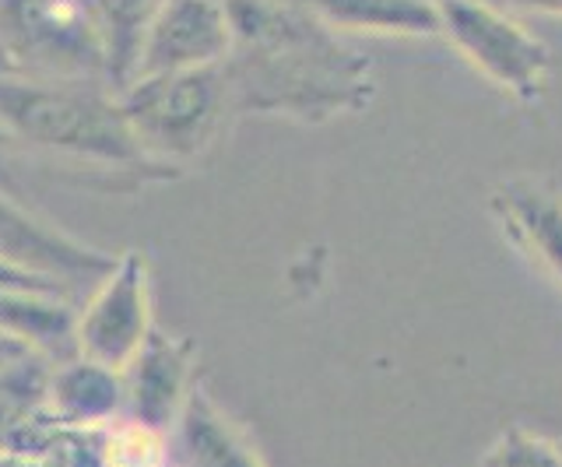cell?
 Segmentation results:
<instances>
[{
    "label": "cell",
    "instance_id": "1",
    "mask_svg": "<svg viewBox=\"0 0 562 467\" xmlns=\"http://www.w3.org/2000/svg\"><path fill=\"white\" fill-rule=\"evenodd\" d=\"M225 11L233 49L222 71L233 110L324 124L373 102V60L299 0H225Z\"/></svg>",
    "mask_w": 562,
    "mask_h": 467
},
{
    "label": "cell",
    "instance_id": "2",
    "mask_svg": "<svg viewBox=\"0 0 562 467\" xmlns=\"http://www.w3.org/2000/svg\"><path fill=\"white\" fill-rule=\"evenodd\" d=\"M0 127L14 145L85 162L95 172L134 176L137 183H162L180 176L155 166L127 127L113 84L0 75Z\"/></svg>",
    "mask_w": 562,
    "mask_h": 467
},
{
    "label": "cell",
    "instance_id": "3",
    "mask_svg": "<svg viewBox=\"0 0 562 467\" xmlns=\"http://www.w3.org/2000/svg\"><path fill=\"white\" fill-rule=\"evenodd\" d=\"M0 49L18 75L113 84L99 0H0Z\"/></svg>",
    "mask_w": 562,
    "mask_h": 467
},
{
    "label": "cell",
    "instance_id": "4",
    "mask_svg": "<svg viewBox=\"0 0 562 467\" xmlns=\"http://www.w3.org/2000/svg\"><path fill=\"white\" fill-rule=\"evenodd\" d=\"M116 95L140 151L155 166L176 172L211 148L222 130L225 110L233 106L222 64L201 67V71L134 78Z\"/></svg>",
    "mask_w": 562,
    "mask_h": 467
},
{
    "label": "cell",
    "instance_id": "5",
    "mask_svg": "<svg viewBox=\"0 0 562 467\" xmlns=\"http://www.w3.org/2000/svg\"><path fill=\"white\" fill-rule=\"evenodd\" d=\"M436 4L439 36H447L482 78L517 102H538L544 95L552 49L517 19H509L503 4H492V0H436Z\"/></svg>",
    "mask_w": 562,
    "mask_h": 467
},
{
    "label": "cell",
    "instance_id": "6",
    "mask_svg": "<svg viewBox=\"0 0 562 467\" xmlns=\"http://www.w3.org/2000/svg\"><path fill=\"white\" fill-rule=\"evenodd\" d=\"M151 331L148 257L140 250H123L113 257L110 271L95 282L92 296L78 314V355L123 373Z\"/></svg>",
    "mask_w": 562,
    "mask_h": 467
},
{
    "label": "cell",
    "instance_id": "7",
    "mask_svg": "<svg viewBox=\"0 0 562 467\" xmlns=\"http://www.w3.org/2000/svg\"><path fill=\"white\" fill-rule=\"evenodd\" d=\"M228 49H233V25L225 0H158L148 22L140 25L127 81L218 67Z\"/></svg>",
    "mask_w": 562,
    "mask_h": 467
},
{
    "label": "cell",
    "instance_id": "8",
    "mask_svg": "<svg viewBox=\"0 0 562 467\" xmlns=\"http://www.w3.org/2000/svg\"><path fill=\"white\" fill-rule=\"evenodd\" d=\"M193 362H198V344L155 327L123 369V394H127L123 414L155 432H172L193 390Z\"/></svg>",
    "mask_w": 562,
    "mask_h": 467
},
{
    "label": "cell",
    "instance_id": "9",
    "mask_svg": "<svg viewBox=\"0 0 562 467\" xmlns=\"http://www.w3.org/2000/svg\"><path fill=\"white\" fill-rule=\"evenodd\" d=\"M0 257L67 285L99 282L113 264V253L67 236L53 221L14 204L8 194H0Z\"/></svg>",
    "mask_w": 562,
    "mask_h": 467
},
{
    "label": "cell",
    "instance_id": "10",
    "mask_svg": "<svg viewBox=\"0 0 562 467\" xmlns=\"http://www.w3.org/2000/svg\"><path fill=\"white\" fill-rule=\"evenodd\" d=\"M78 309L67 292L0 288V334L49 366L78 355Z\"/></svg>",
    "mask_w": 562,
    "mask_h": 467
},
{
    "label": "cell",
    "instance_id": "11",
    "mask_svg": "<svg viewBox=\"0 0 562 467\" xmlns=\"http://www.w3.org/2000/svg\"><path fill=\"white\" fill-rule=\"evenodd\" d=\"M46 411L64 429H99L127 411L123 394V373L75 355L49 366L46 384Z\"/></svg>",
    "mask_w": 562,
    "mask_h": 467
},
{
    "label": "cell",
    "instance_id": "12",
    "mask_svg": "<svg viewBox=\"0 0 562 467\" xmlns=\"http://www.w3.org/2000/svg\"><path fill=\"white\" fill-rule=\"evenodd\" d=\"M169 443L176 467H263L246 432L201 384H193Z\"/></svg>",
    "mask_w": 562,
    "mask_h": 467
},
{
    "label": "cell",
    "instance_id": "13",
    "mask_svg": "<svg viewBox=\"0 0 562 467\" xmlns=\"http://www.w3.org/2000/svg\"><path fill=\"white\" fill-rule=\"evenodd\" d=\"M492 212L503 229L562 285V194L535 180H509L492 194Z\"/></svg>",
    "mask_w": 562,
    "mask_h": 467
},
{
    "label": "cell",
    "instance_id": "14",
    "mask_svg": "<svg viewBox=\"0 0 562 467\" xmlns=\"http://www.w3.org/2000/svg\"><path fill=\"white\" fill-rule=\"evenodd\" d=\"M49 362L18 355L0 366V449H46L57 422L46 411Z\"/></svg>",
    "mask_w": 562,
    "mask_h": 467
},
{
    "label": "cell",
    "instance_id": "15",
    "mask_svg": "<svg viewBox=\"0 0 562 467\" xmlns=\"http://www.w3.org/2000/svg\"><path fill=\"white\" fill-rule=\"evenodd\" d=\"M334 32L432 39L439 36L436 0H299Z\"/></svg>",
    "mask_w": 562,
    "mask_h": 467
},
{
    "label": "cell",
    "instance_id": "16",
    "mask_svg": "<svg viewBox=\"0 0 562 467\" xmlns=\"http://www.w3.org/2000/svg\"><path fill=\"white\" fill-rule=\"evenodd\" d=\"M482 467H562V446L559 440L535 436L527 429H506L485 449Z\"/></svg>",
    "mask_w": 562,
    "mask_h": 467
},
{
    "label": "cell",
    "instance_id": "17",
    "mask_svg": "<svg viewBox=\"0 0 562 467\" xmlns=\"http://www.w3.org/2000/svg\"><path fill=\"white\" fill-rule=\"evenodd\" d=\"M64 425H57L53 440L46 449H35V454H25V449H0V467H70L67 460V446H64Z\"/></svg>",
    "mask_w": 562,
    "mask_h": 467
},
{
    "label": "cell",
    "instance_id": "18",
    "mask_svg": "<svg viewBox=\"0 0 562 467\" xmlns=\"http://www.w3.org/2000/svg\"><path fill=\"white\" fill-rule=\"evenodd\" d=\"M0 288H46V292H75V285H67L60 278H49V274H40V271H29L14 261H4L0 257Z\"/></svg>",
    "mask_w": 562,
    "mask_h": 467
},
{
    "label": "cell",
    "instance_id": "19",
    "mask_svg": "<svg viewBox=\"0 0 562 467\" xmlns=\"http://www.w3.org/2000/svg\"><path fill=\"white\" fill-rule=\"evenodd\" d=\"M492 4L524 8V11H538V14H552V19H562V0H492Z\"/></svg>",
    "mask_w": 562,
    "mask_h": 467
},
{
    "label": "cell",
    "instance_id": "20",
    "mask_svg": "<svg viewBox=\"0 0 562 467\" xmlns=\"http://www.w3.org/2000/svg\"><path fill=\"white\" fill-rule=\"evenodd\" d=\"M18 355H32V352H25V349H18L14 341H8L4 334H0V358H18Z\"/></svg>",
    "mask_w": 562,
    "mask_h": 467
},
{
    "label": "cell",
    "instance_id": "21",
    "mask_svg": "<svg viewBox=\"0 0 562 467\" xmlns=\"http://www.w3.org/2000/svg\"><path fill=\"white\" fill-rule=\"evenodd\" d=\"M14 71V64L8 60V54H4V49H0V75H11Z\"/></svg>",
    "mask_w": 562,
    "mask_h": 467
},
{
    "label": "cell",
    "instance_id": "22",
    "mask_svg": "<svg viewBox=\"0 0 562 467\" xmlns=\"http://www.w3.org/2000/svg\"><path fill=\"white\" fill-rule=\"evenodd\" d=\"M0 148H14V141L8 137V130H4V127H0Z\"/></svg>",
    "mask_w": 562,
    "mask_h": 467
},
{
    "label": "cell",
    "instance_id": "23",
    "mask_svg": "<svg viewBox=\"0 0 562 467\" xmlns=\"http://www.w3.org/2000/svg\"><path fill=\"white\" fill-rule=\"evenodd\" d=\"M4 362H11V358H0V366H4Z\"/></svg>",
    "mask_w": 562,
    "mask_h": 467
},
{
    "label": "cell",
    "instance_id": "24",
    "mask_svg": "<svg viewBox=\"0 0 562 467\" xmlns=\"http://www.w3.org/2000/svg\"><path fill=\"white\" fill-rule=\"evenodd\" d=\"M559 446H562V440H559Z\"/></svg>",
    "mask_w": 562,
    "mask_h": 467
}]
</instances>
